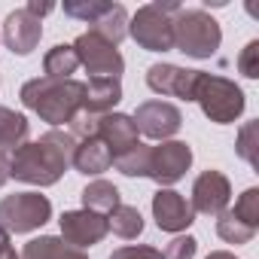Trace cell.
<instances>
[{"label": "cell", "instance_id": "cb8c5ba5", "mask_svg": "<svg viewBox=\"0 0 259 259\" xmlns=\"http://www.w3.org/2000/svg\"><path fill=\"white\" fill-rule=\"evenodd\" d=\"M116 162V168L122 171V174H128V177H147V165H150V147H144V144H138L135 150H128L125 156H119V159H113Z\"/></svg>", "mask_w": 259, "mask_h": 259}, {"label": "cell", "instance_id": "5b68a950", "mask_svg": "<svg viewBox=\"0 0 259 259\" xmlns=\"http://www.w3.org/2000/svg\"><path fill=\"white\" fill-rule=\"evenodd\" d=\"M192 101H198L201 110H204V116H210L220 125L232 122L244 110V92L235 82H229L223 76H210V73H198Z\"/></svg>", "mask_w": 259, "mask_h": 259}, {"label": "cell", "instance_id": "8992f818", "mask_svg": "<svg viewBox=\"0 0 259 259\" xmlns=\"http://www.w3.org/2000/svg\"><path fill=\"white\" fill-rule=\"evenodd\" d=\"M73 52L79 58V64H85V70L92 73V79H119L125 61L116 52L113 43H107L104 37H98L95 31L79 34L73 40Z\"/></svg>", "mask_w": 259, "mask_h": 259}, {"label": "cell", "instance_id": "ffe728a7", "mask_svg": "<svg viewBox=\"0 0 259 259\" xmlns=\"http://www.w3.org/2000/svg\"><path fill=\"white\" fill-rule=\"evenodd\" d=\"M22 259H85L76 247L58 241V238H37L25 247Z\"/></svg>", "mask_w": 259, "mask_h": 259}, {"label": "cell", "instance_id": "d6986e66", "mask_svg": "<svg viewBox=\"0 0 259 259\" xmlns=\"http://www.w3.org/2000/svg\"><path fill=\"white\" fill-rule=\"evenodd\" d=\"M82 207L92 213H113L119 207V189L107 180H95L82 192Z\"/></svg>", "mask_w": 259, "mask_h": 259}, {"label": "cell", "instance_id": "f546056e", "mask_svg": "<svg viewBox=\"0 0 259 259\" xmlns=\"http://www.w3.org/2000/svg\"><path fill=\"white\" fill-rule=\"evenodd\" d=\"M110 259H162V253L153 250V247H122Z\"/></svg>", "mask_w": 259, "mask_h": 259}, {"label": "cell", "instance_id": "e0dca14e", "mask_svg": "<svg viewBox=\"0 0 259 259\" xmlns=\"http://www.w3.org/2000/svg\"><path fill=\"white\" fill-rule=\"evenodd\" d=\"M73 165H76L79 174H101V171H107V168L113 165V153L107 150L104 141L89 138L82 147H76V153H73Z\"/></svg>", "mask_w": 259, "mask_h": 259}, {"label": "cell", "instance_id": "d4e9b609", "mask_svg": "<svg viewBox=\"0 0 259 259\" xmlns=\"http://www.w3.org/2000/svg\"><path fill=\"white\" fill-rule=\"evenodd\" d=\"M217 232H220V238H226L229 244H244V241H250L253 238V226H247V223H241L232 210L229 213H223V220H220V226H217Z\"/></svg>", "mask_w": 259, "mask_h": 259}, {"label": "cell", "instance_id": "9c48e42d", "mask_svg": "<svg viewBox=\"0 0 259 259\" xmlns=\"http://www.w3.org/2000/svg\"><path fill=\"white\" fill-rule=\"evenodd\" d=\"M98 141L107 144V150L113 153V159L125 156L128 150L138 147V125L132 116L122 113H104L98 119Z\"/></svg>", "mask_w": 259, "mask_h": 259}, {"label": "cell", "instance_id": "277c9868", "mask_svg": "<svg viewBox=\"0 0 259 259\" xmlns=\"http://www.w3.org/2000/svg\"><path fill=\"white\" fill-rule=\"evenodd\" d=\"M180 4H150L141 7L138 16L128 25L132 34L144 49L150 52H168L174 49V31H171V16H177Z\"/></svg>", "mask_w": 259, "mask_h": 259}, {"label": "cell", "instance_id": "44dd1931", "mask_svg": "<svg viewBox=\"0 0 259 259\" xmlns=\"http://www.w3.org/2000/svg\"><path fill=\"white\" fill-rule=\"evenodd\" d=\"M43 67H46L49 79H70V73L79 67V58H76L73 46H55L43 58Z\"/></svg>", "mask_w": 259, "mask_h": 259}, {"label": "cell", "instance_id": "f1b7e54d", "mask_svg": "<svg viewBox=\"0 0 259 259\" xmlns=\"http://www.w3.org/2000/svg\"><path fill=\"white\" fill-rule=\"evenodd\" d=\"M192 256H195V238L186 235V238H174L162 259H192Z\"/></svg>", "mask_w": 259, "mask_h": 259}, {"label": "cell", "instance_id": "9a60e30c", "mask_svg": "<svg viewBox=\"0 0 259 259\" xmlns=\"http://www.w3.org/2000/svg\"><path fill=\"white\" fill-rule=\"evenodd\" d=\"M226 204H229V180L220 171H204L192 189V210L220 213Z\"/></svg>", "mask_w": 259, "mask_h": 259}, {"label": "cell", "instance_id": "5bb4252c", "mask_svg": "<svg viewBox=\"0 0 259 259\" xmlns=\"http://www.w3.org/2000/svg\"><path fill=\"white\" fill-rule=\"evenodd\" d=\"M153 213H156V223L159 229L165 232H180L192 223V204L180 195V192H171V189H162L156 198H153Z\"/></svg>", "mask_w": 259, "mask_h": 259}, {"label": "cell", "instance_id": "4fadbf2b", "mask_svg": "<svg viewBox=\"0 0 259 259\" xmlns=\"http://www.w3.org/2000/svg\"><path fill=\"white\" fill-rule=\"evenodd\" d=\"M40 19H34L28 10H16L7 16V25H4V40L7 46L16 52V55H31L34 46L40 43Z\"/></svg>", "mask_w": 259, "mask_h": 259}, {"label": "cell", "instance_id": "4316f807", "mask_svg": "<svg viewBox=\"0 0 259 259\" xmlns=\"http://www.w3.org/2000/svg\"><path fill=\"white\" fill-rule=\"evenodd\" d=\"M232 213H235L241 223H247V226L256 229V220H259V192H256V189H247V192L241 195V201L235 204Z\"/></svg>", "mask_w": 259, "mask_h": 259}, {"label": "cell", "instance_id": "8fae6325", "mask_svg": "<svg viewBox=\"0 0 259 259\" xmlns=\"http://www.w3.org/2000/svg\"><path fill=\"white\" fill-rule=\"evenodd\" d=\"M61 235L70 247H89V244H98L104 235H107V220L101 213H92V210H70L61 217Z\"/></svg>", "mask_w": 259, "mask_h": 259}, {"label": "cell", "instance_id": "7c38bea8", "mask_svg": "<svg viewBox=\"0 0 259 259\" xmlns=\"http://www.w3.org/2000/svg\"><path fill=\"white\" fill-rule=\"evenodd\" d=\"M198 73L201 70H183V67H174V64H153L150 73H147V82L159 95H177V98L192 101Z\"/></svg>", "mask_w": 259, "mask_h": 259}, {"label": "cell", "instance_id": "d6a6232c", "mask_svg": "<svg viewBox=\"0 0 259 259\" xmlns=\"http://www.w3.org/2000/svg\"><path fill=\"white\" fill-rule=\"evenodd\" d=\"M0 259H19V256H16L13 247H4V250H0Z\"/></svg>", "mask_w": 259, "mask_h": 259}, {"label": "cell", "instance_id": "7a4b0ae2", "mask_svg": "<svg viewBox=\"0 0 259 259\" xmlns=\"http://www.w3.org/2000/svg\"><path fill=\"white\" fill-rule=\"evenodd\" d=\"M22 101H25V107L37 110L46 122L61 125V122H70L82 110V82L40 76V79L25 82Z\"/></svg>", "mask_w": 259, "mask_h": 259}, {"label": "cell", "instance_id": "7402d4cb", "mask_svg": "<svg viewBox=\"0 0 259 259\" xmlns=\"http://www.w3.org/2000/svg\"><path fill=\"white\" fill-rule=\"evenodd\" d=\"M28 138V119L0 107V147H19Z\"/></svg>", "mask_w": 259, "mask_h": 259}, {"label": "cell", "instance_id": "484cf974", "mask_svg": "<svg viewBox=\"0 0 259 259\" xmlns=\"http://www.w3.org/2000/svg\"><path fill=\"white\" fill-rule=\"evenodd\" d=\"M110 4H107V0H67V4H64V13L67 16H73V19H82V22H95L104 10H107Z\"/></svg>", "mask_w": 259, "mask_h": 259}, {"label": "cell", "instance_id": "6da1fadb", "mask_svg": "<svg viewBox=\"0 0 259 259\" xmlns=\"http://www.w3.org/2000/svg\"><path fill=\"white\" fill-rule=\"evenodd\" d=\"M73 153H76V144L70 135L49 132L37 144L16 147V153L10 159V177H19L25 183H37V186H49L73 165Z\"/></svg>", "mask_w": 259, "mask_h": 259}, {"label": "cell", "instance_id": "836d02e7", "mask_svg": "<svg viewBox=\"0 0 259 259\" xmlns=\"http://www.w3.org/2000/svg\"><path fill=\"white\" fill-rule=\"evenodd\" d=\"M4 247H10V238H7V229L0 226V250H4Z\"/></svg>", "mask_w": 259, "mask_h": 259}, {"label": "cell", "instance_id": "603a6c76", "mask_svg": "<svg viewBox=\"0 0 259 259\" xmlns=\"http://www.w3.org/2000/svg\"><path fill=\"white\" fill-rule=\"evenodd\" d=\"M107 229H113L119 238H138V235H141V229H144V220H141V213H138L135 207L119 204V207L110 213Z\"/></svg>", "mask_w": 259, "mask_h": 259}, {"label": "cell", "instance_id": "52a82bcc", "mask_svg": "<svg viewBox=\"0 0 259 259\" xmlns=\"http://www.w3.org/2000/svg\"><path fill=\"white\" fill-rule=\"evenodd\" d=\"M49 213H52V204L37 192H19L0 201V223L10 232H31L43 226Z\"/></svg>", "mask_w": 259, "mask_h": 259}, {"label": "cell", "instance_id": "e575fe53", "mask_svg": "<svg viewBox=\"0 0 259 259\" xmlns=\"http://www.w3.org/2000/svg\"><path fill=\"white\" fill-rule=\"evenodd\" d=\"M207 259H235V256H229V253H210Z\"/></svg>", "mask_w": 259, "mask_h": 259}, {"label": "cell", "instance_id": "ba28073f", "mask_svg": "<svg viewBox=\"0 0 259 259\" xmlns=\"http://www.w3.org/2000/svg\"><path fill=\"white\" fill-rule=\"evenodd\" d=\"M189 162H192V153H189V147L180 144V141L153 147V150H150L147 177H153L156 183H174V180L183 177V171L189 168Z\"/></svg>", "mask_w": 259, "mask_h": 259}, {"label": "cell", "instance_id": "4dcf8cb0", "mask_svg": "<svg viewBox=\"0 0 259 259\" xmlns=\"http://www.w3.org/2000/svg\"><path fill=\"white\" fill-rule=\"evenodd\" d=\"M25 10H28V13L34 16V19H40V16H46V13H52L55 7H52V4H37V0H31V4H28Z\"/></svg>", "mask_w": 259, "mask_h": 259}, {"label": "cell", "instance_id": "2e32d148", "mask_svg": "<svg viewBox=\"0 0 259 259\" xmlns=\"http://www.w3.org/2000/svg\"><path fill=\"white\" fill-rule=\"evenodd\" d=\"M122 98L119 79H89L82 85V113L104 116L110 107H116Z\"/></svg>", "mask_w": 259, "mask_h": 259}, {"label": "cell", "instance_id": "1f68e13d", "mask_svg": "<svg viewBox=\"0 0 259 259\" xmlns=\"http://www.w3.org/2000/svg\"><path fill=\"white\" fill-rule=\"evenodd\" d=\"M7 180H10V156L0 150V186H4Z\"/></svg>", "mask_w": 259, "mask_h": 259}, {"label": "cell", "instance_id": "3957f363", "mask_svg": "<svg viewBox=\"0 0 259 259\" xmlns=\"http://www.w3.org/2000/svg\"><path fill=\"white\" fill-rule=\"evenodd\" d=\"M171 31H174V46L192 58H210L220 49V25L204 13V10H177V16L171 19Z\"/></svg>", "mask_w": 259, "mask_h": 259}, {"label": "cell", "instance_id": "ac0fdd59", "mask_svg": "<svg viewBox=\"0 0 259 259\" xmlns=\"http://www.w3.org/2000/svg\"><path fill=\"white\" fill-rule=\"evenodd\" d=\"M92 31H95L98 37H104L107 43L119 46L122 37L128 34V13H125V7H122V4H110V7L92 22Z\"/></svg>", "mask_w": 259, "mask_h": 259}, {"label": "cell", "instance_id": "30bf717a", "mask_svg": "<svg viewBox=\"0 0 259 259\" xmlns=\"http://www.w3.org/2000/svg\"><path fill=\"white\" fill-rule=\"evenodd\" d=\"M135 125H138V132H144L147 138L165 141L180 128V110L171 107V104H162V101H150V104H144L135 113Z\"/></svg>", "mask_w": 259, "mask_h": 259}, {"label": "cell", "instance_id": "83f0119b", "mask_svg": "<svg viewBox=\"0 0 259 259\" xmlns=\"http://www.w3.org/2000/svg\"><path fill=\"white\" fill-rule=\"evenodd\" d=\"M238 67H241V73L244 76H259V43L253 40V43H247V49L241 52V58H238Z\"/></svg>", "mask_w": 259, "mask_h": 259}]
</instances>
